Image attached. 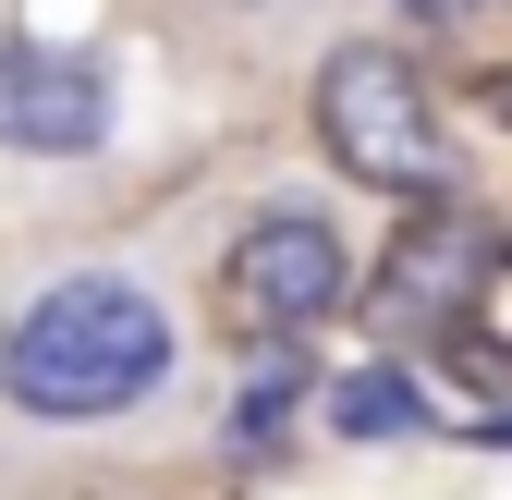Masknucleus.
<instances>
[{"mask_svg": "<svg viewBox=\"0 0 512 500\" xmlns=\"http://www.w3.org/2000/svg\"><path fill=\"white\" fill-rule=\"evenodd\" d=\"M171 305L135 269H61L49 293H25V318L0 330V391L37 427H110L147 391H171Z\"/></svg>", "mask_w": 512, "mask_h": 500, "instance_id": "1", "label": "nucleus"}, {"mask_svg": "<svg viewBox=\"0 0 512 500\" xmlns=\"http://www.w3.org/2000/svg\"><path fill=\"white\" fill-rule=\"evenodd\" d=\"M317 135H330V159L354 183H378V196H415V208L464 196V159H452V135H439V110H427V74L403 49H378V37L317 61Z\"/></svg>", "mask_w": 512, "mask_h": 500, "instance_id": "2", "label": "nucleus"}, {"mask_svg": "<svg viewBox=\"0 0 512 500\" xmlns=\"http://www.w3.org/2000/svg\"><path fill=\"white\" fill-rule=\"evenodd\" d=\"M220 293H232V318L244 330H317V318H342L354 305V257H342V232L317 220V208H281V220H256L232 257H220Z\"/></svg>", "mask_w": 512, "mask_h": 500, "instance_id": "3", "label": "nucleus"}, {"mask_svg": "<svg viewBox=\"0 0 512 500\" xmlns=\"http://www.w3.org/2000/svg\"><path fill=\"white\" fill-rule=\"evenodd\" d=\"M110 122L122 98L86 49H0V147L13 159H98Z\"/></svg>", "mask_w": 512, "mask_h": 500, "instance_id": "4", "label": "nucleus"}, {"mask_svg": "<svg viewBox=\"0 0 512 500\" xmlns=\"http://www.w3.org/2000/svg\"><path fill=\"white\" fill-rule=\"evenodd\" d=\"M464 281H476V244L452 232V208H427L391 257H378V293H366V305H378V318H452Z\"/></svg>", "mask_w": 512, "mask_h": 500, "instance_id": "5", "label": "nucleus"}, {"mask_svg": "<svg viewBox=\"0 0 512 500\" xmlns=\"http://www.w3.org/2000/svg\"><path fill=\"white\" fill-rule=\"evenodd\" d=\"M317 415L342 427V440H427L439 403L403 379V366H342V379H317Z\"/></svg>", "mask_w": 512, "mask_h": 500, "instance_id": "6", "label": "nucleus"}, {"mask_svg": "<svg viewBox=\"0 0 512 500\" xmlns=\"http://www.w3.org/2000/svg\"><path fill=\"white\" fill-rule=\"evenodd\" d=\"M305 391H317V379H305V354H269V366H244V391H232V440H244V452H256V440H281Z\"/></svg>", "mask_w": 512, "mask_h": 500, "instance_id": "7", "label": "nucleus"}, {"mask_svg": "<svg viewBox=\"0 0 512 500\" xmlns=\"http://www.w3.org/2000/svg\"><path fill=\"white\" fill-rule=\"evenodd\" d=\"M403 13H415V25H464L476 0H403Z\"/></svg>", "mask_w": 512, "mask_h": 500, "instance_id": "8", "label": "nucleus"}, {"mask_svg": "<svg viewBox=\"0 0 512 500\" xmlns=\"http://www.w3.org/2000/svg\"><path fill=\"white\" fill-rule=\"evenodd\" d=\"M464 440H488V452H512V415H476V427H464Z\"/></svg>", "mask_w": 512, "mask_h": 500, "instance_id": "9", "label": "nucleus"}, {"mask_svg": "<svg viewBox=\"0 0 512 500\" xmlns=\"http://www.w3.org/2000/svg\"><path fill=\"white\" fill-rule=\"evenodd\" d=\"M488 110H500V122H512V61H500V74H488Z\"/></svg>", "mask_w": 512, "mask_h": 500, "instance_id": "10", "label": "nucleus"}]
</instances>
